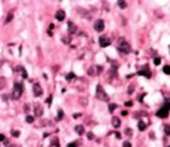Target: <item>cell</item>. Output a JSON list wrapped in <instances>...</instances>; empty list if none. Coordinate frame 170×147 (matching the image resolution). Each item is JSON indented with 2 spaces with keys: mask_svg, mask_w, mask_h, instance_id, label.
Listing matches in <instances>:
<instances>
[{
  "mask_svg": "<svg viewBox=\"0 0 170 147\" xmlns=\"http://www.w3.org/2000/svg\"><path fill=\"white\" fill-rule=\"evenodd\" d=\"M51 102H52V96H49L48 99H47V103H48V104H51Z\"/></svg>",
  "mask_w": 170,
  "mask_h": 147,
  "instance_id": "cell-35",
  "label": "cell"
},
{
  "mask_svg": "<svg viewBox=\"0 0 170 147\" xmlns=\"http://www.w3.org/2000/svg\"><path fill=\"white\" fill-rule=\"evenodd\" d=\"M96 69H97V73H101L102 72V67H101V65H97Z\"/></svg>",
  "mask_w": 170,
  "mask_h": 147,
  "instance_id": "cell-31",
  "label": "cell"
},
{
  "mask_svg": "<svg viewBox=\"0 0 170 147\" xmlns=\"http://www.w3.org/2000/svg\"><path fill=\"white\" fill-rule=\"evenodd\" d=\"M122 147H131V143H130V142H127V141H126V142H124Z\"/></svg>",
  "mask_w": 170,
  "mask_h": 147,
  "instance_id": "cell-29",
  "label": "cell"
},
{
  "mask_svg": "<svg viewBox=\"0 0 170 147\" xmlns=\"http://www.w3.org/2000/svg\"><path fill=\"white\" fill-rule=\"evenodd\" d=\"M64 18H65V13H64V10H58V12L56 13V19H57V20L62 21V20H64Z\"/></svg>",
  "mask_w": 170,
  "mask_h": 147,
  "instance_id": "cell-9",
  "label": "cell"
},
{
  "mask_svg": "<svg viewBox=\"0 0 170 147\" xmlns=\"http://www.w3.org/2000/svg\"><path fill=\"white\" fill-rule=\"evenodd\" d=\"M68 31L71 33V34H74V33L77 31V26H76V24H73L72 21L68 23Z\"/></svg>",
  "mask_w": 170,
  "mask_h": 147,
  "instance_id": "cell-10",
  "label": "cell"
},
{
  "mask_svg": "<svg viewBox=\"0 0 170 147\" xmlns=\"http://www.w3.org/2000/svg\"><path fill=\"white\" fill-rule=\"evenodd\" d=\"M87 137H88V140H93V137H95V136H93V133L88 132V133H87Z\"/></svg>",
  "mask_w": 170,
  "mask_h": 147,
  "instance_id": "cell-28",
  "label": "cell"
},
{
  "mask_svg": "<svg viewBox=\"0 0 170 147\" xmlns=\"http://www.w3.org/2000/svg\"><path fill=\"white\" fill-rule=\"evenodd\" d=\"M137 74H140V75H145L146 78H150V77H151V72L149 70V67H147V65H145V67L142 68L141 70H139Z\"/></svg>",
  "mask_w": 170,
  "mask_h": 147,
  "instance_id": "cell-7",
  "label": "cell"
},
{
  "mask_svg": "<svg viewBox=\"0 0 170 147\" xmlns=\"http://www.w3.org/2000/svg\"><path fill=\"white\" fill-rule=\"evenodd\" d=\"M5 140V136L4 135H1V133H0V142H3V141Z\"/></svg>",
  "mask_w": 170,
  "mask_h": 147,
  "instance_id": "cell-34",
  "label": "cell"
},
{
  "mask_svg": "<svg viewBox=\"0 0 170 147\" xmlns=\"http://www.w3.org/2000/svg\"><path fill=\"white\" fill-rule=\"evenodd\" d=\"M98 43H100V45L102 47V48H105V47H108L110 44H111V42H110L107 38H105V37H101L100 39H98Z\"/></svg>",
  "mask_w": 170,
  "mask_h": 147,
  "instance_id": "cell-8",
  "label": "cell"
},
{
  "mask_svg": "<svg viewBox=\"0 0 170 147\" xmlns=\"http://www.w3.org/2000/svg\"><path fill=\"white\" fill-rule=\"evenodd\" d=\"M103 29H105V23H103V20L102 19L96 20V23H95V30L100 33V31H103Z\"/></svg>",
  "mask_w": 170,
  "mask_h": 147,
  "instance_id": "cell-5",
  "label": "cell"
},
{
  "mask_svg": "<svg viewBox=\"0 0 170 147\" xmlns=\"http://www.w3.org/2000/svg\"><path fill=\"white\" fill-rule=\"evenodd\" d=\"M132 89H134V88H132V86H131V87H130V88H129V93H130V94H131V93H132Z\"/></svg>",
  "mask_w": 170,
  "mask_h": 147,
  "instance_id": "cell-39",
  "label": "cell"
},
{
  "mask_svg": "<svg viewBox=\"0 0 170 147\" xmlns=\"http://www.w3.org/2000/svg\"><path fill=\"white\" fill-rule=\"evenodd\" d=\"M112 126L115 128H118L120 126H121V121H120V118H117V117H113L112 118Z\"/></svg>",
  "mask_w": 170,
  "mask_h": 147,
  "instance_id": "cell-11",
  "label": "cell"
},
{
  "mask_svg": "<svg viewBox=\"0 0 170 147\" xmlns=\"http://www.w3.org/2000/svg\"><path fill=\"white\" fill-rule=\"evenodd\" d=\"M74 131H76L78 135H83V133H85V127L82 126V124H78V126L74 127Z\"/></svg>",
  "mask_w": 170,
  "mask_h": 147,
  "instance_id": "cell-12",
  "label": "cell"
},
{
  "mask_svg": "<svg viewBox=\"0 0 170 147\" xmlns=\"http://www.w3.org/2000/svg\"><path fill=\"white\" fill-rule=\"evenodd\" d=\"M87 73H88V75H95V74H96V72H95V68H93V67L88 68V72H87Z\"/></svg>",
  "mask_w": 170,
  "mask_h": 147,
  "instance_id": "cell-19",
  "label": "cell"
},
{
  "mask_svg": "<svg viewBox=\"0 0 170 147\" xmlns=\"http://www.w3.org/2000/svg\"><path fill=\"white\" fill-rule=\"evenodd\" d=\"M20 70H21V75H23V78H26V77H28V74H26V70H25L23 67H21Z\"/></svg>",
  "mask_w": 170,
  "mask_h": 147,
  "instance_id": "cell-24",
  "label": "cell"
},
{
  "mask_svg": "<svg viewBox=\"0 0 170 147\" xmlns=\"http://www.w3.org/2000/svg\"><path fill=\"white\" fill-rule=\"evenodd\" d=\"M42 93H43V89H42L40 84H38V83L33 84V94L35 97H39V96H42Z\"/></svg>",
  "mask_w": 170,
  "mask_h": 147,
  "instance_id": "cell-6",
  "label": "cell"
},
{
  "mask_svg": "<svg viewBox=\"0 0 170 147\" xmlns=\"http://www.w3.org/2000/svg\"><path fill=\"white\" fill-rule=\"evenodd\" d=\"M116 108H117V106L115 104V103H110L108 104V112H113Z\"/></svg>",
  "mask_w": 170,
  "mask_h": 147,
  "instance_id": "cell-17",
  "label": "cell"
},
{
  "mask_svg": "<svg viewBox=\"0 0 170 147\" xmlns=\"http://www.w3.org/2000/svg\"><path fill=\"white\" fill-rule=\"evenodd\" d=\"M12 135L14 136V137H19L20 132H19V131H12Z\"/></svg>",
  "mask_w": 170,
  "mask_h": 147,
  "instance_id": "cell-26",
  "label": "cell"
},
{
  "mask_svg": "<svg viewBox=\"0 0 170 147\" xmlns=\"http://www.w3.org/2000/svg\"><path fill=\"white\" fill-rule=\"evenodd\" d=\"M42 113H43V111H42V107H40L39 104H37V106H35V116L40 117V116H42Z\"/></svg>",
  "mask_w": 170,
  "mask_h": 147,
  "instance_id": "cell-13",
  "label": "cell"
},
{
  "mask_svg": "<svg viewBox=\"0 0 170 147\" xmlns=\"http://www.w3.org/2000/svg\"><path fill=\"white\" fill-rule=\"evenodd\" d=\"M126 114H127V111H122L121 112V116H126Z\"/></svg>",
  "mask_w": 170,
  "mask_h": 147,
  "instance_id": "cell-38",
  "label": "cell"
},
{
  "mask_svg": "<svg viewBox=\"0 0 170 147\" xmlns=\"http://www.w3.org/2000/svg\"><path fill=\"white\" fill-rule=\"evenodd\" d=\"M62 42H63V43H65V44H69L71 38H69V37H63V38H62Z\"/></svg>",
  "mask_w": 170,
  "mask_h": 147,
  "instance_id": "cell-20",
  "label": "cell"
},
{
  "mask_svg": "<svg viewBox=\"0 0 170 147\" xmlns=\"http://www.w3.org/2000/svg\"><path fill=\"white\" fill-rule=\"evenodd\" d=\"M96 97L98 98V99H101V101H108V96L106 94V92L102 89V87L101 84H97L96 87Z\"/></svg>",
  "mask_w": 170,
  "mask_h": 147,
  "instance_id": "cell-4",
  "label": "cell"
},
{
  "mask_svg": "<svg viewBox=\"0 0 170 147\" xmlns=\"http://www.w3.org/2000/svg\"><path fill=\"white\" fill-rule=\"evenodd\" d=\"M160 61H161V59H160V58H157V57H156V58H154V63H155L156 65L160 64Z\"/></svg>",
  "mask_w": 170,
  "mask_h": 147,
  "instance_id": "cell-27",
  "label": "cell"
},
{
  "mask_svg": "<svg viewBox=\"0 0 170 147\" xmlns=\"http://www.w3.org/2000/svg\"><path fill=\"white\" fill-rule=\"evenodd\" d=\"M125 104L127 106V107H131V106H132V102H130V101H129V102H126Z\"/></svg>",
  "mask_w": 170,
  "mask_h": 147,
  "instance_id": "cell-37",
  "label": "cell"
},
{
  "mask_svg": "<svg viewBox=\"0 0 170 147\" xmlns=\"http://www.w3.org/2000/svg\"><path fill=\"white\" fill-rule=\"evenodd\" d=\"M118 50H120V53H124V54H129V53H131V47H130V45L127 44V42H125V39H120Z\"/></svg>",
  "mask_w": 170,
  "mask_h": 147,
  "instance_id": "cell-3",
  "label": "cell"
},
{
  "mask_svg": "<svg viewBox=\"0 0 170 147\" xmlns=\"http://www.w3.org/2000/svg\"><path fill=\"white\" fill-rule=\"evenodd\" d=\"M4 80H5L4 78H0V88H1V87L4 86Z\"/></svg>",
  "mask_w": 170,
  "mask_h": 147,
  "instance_id": "cell-33",
  "label": "cell"
},
{
  "mask_svg": "<svg viewBox=\"0 0 170 147\" xmlns=\"http://www.w3.org/2000/svg\"><path fill=\"white\" fill-rule=\"evenodd\" d=\"M165 133L169 136V133H170V131H169V126H168V124H166V126H165Z\"/></svg>",
  "mask_w": 170,
  "mask_h": 147,
  "instance_id": "cell-32",
  "label": "cell"
},
{
  "mask_svg": "<svg viewBox=\"0 0 170 147\" xmlns=\"http://www.w3.org/2000/svg\"><path fill=\"white\" fill-rule=\"evenodd\" d=\"M137 127L140 131H145L146 129V123L144 121H139V124H137Z\"/></svg>",
  "mask_w": 170,
  "mask_h": 147,
  "instance_id": "cell-14",
  "label": "cell"
},
{
  "mask_svg": "<svg viewBox=\"0 0 170 147\" xmlns=\"http://www.w3.org/2000/svg\"><path fill=\"white\" fill-rule=\"evenodd\" d=\"M168 114H169V99L165 101V104H164L163 108H160L157 112H156V116L157 117H160V118H165L168 117Z\"/></svg>",
  "mask_w": 170,
  "mask_h": 147,
  "instance_id": "cell-2",
  "label": "cell"
},
{
  "mask_svg": "<svg viewBox=\"0 0 170 147\" xmlns=\"http://www.w3.org/2000/svg\"><path fill=\"white\" fill-rule=\"evenodd\" d=\"M67 147H77V143H74V142H73V143H69Z\"/></svg>",
  "mask_w": 170,
  "mask_h": 147,
  "instance_id": "cell-36",
  "label": "cell"
},
{
  "mask_svg": "<svg viewBox=\"0 0 170 147\" xmlns=\"http://www.w3.org/2000/svg\"><path fill=\"white\" fill-rule=\"evenodd\" d=\"M24 91V86L20 84V83H14V89H13V93H12V98L13 99H19L21 93Z\"/></svg>",
  "mask_w": 170,
  "mask_h": 147,
  "instance_id": "cell-1",
  "label": "cell"
},
{
  "mask_svg": "<svg viewBox=\"0 0 170 147\" xmlns=\"http://www.w3.org/2000/svg\"><path fill=\"white\" fill-rule=\"evenodd\" d=\"M118 6L120 8H121V9H124V8H126V6H127V4H126V1H124V0H118Z\"/></svg>",
  "mask_w": 170,
  "mask_h": 147,
  "instance_id": "cell-18",
  "label": "cell"
},
{
  "mask_svg": "<svg viewBox=\"0 0 170 147\" xmlns=\"http://www.w3.org/2000/svg\"><path fill=\"white\" fill-rule=\"evenodd\" d=\"M52 146H56V147H58V146H59V142H58V138H54V140L52 141Z\"/></svg>",
  "mask_w": 170,
  "mask_h": 147,
  "instance_id": "cell-25",
  "label": "cell"
},
{
  "mask_svg": "<svg viewBox=\"0 0 170 147\" xmlns=\"http://www.w3.org/2000/svg\"><path fill=\"white\" fill-rule=\"evenodd\" d=\"M163 72L165 73V74H169V73H170V68H169V65H165V67L163 68Z\"/></svg>",
  "mask_w": 170,
  "mask_h": 147,
  "instance_id": "cell-23",
  "label": "cell"
},
{
  "mask_svg": "<svg viewBox=\"0 0 170 147\" xmlns=\"http://www.w3.org/2000/svg\"><path fill=\"white\" fill-rule=\"evenodd\" d=\"M76 78V74L74 73H72V72H71V73H68L67 75H65V79H67L68 82H71V80H72V79H74Z\"/></svg>",
  "mask_w": 170,
  "mask_h": 147,
  "instance_id": "cell-15",
  "label": "cell"
},
{
  "mask_svg": "<svg viewBox=\"0 0 170 147\" xmlns=\"http://www.w3.org/2000/svg\"><path fill=\"white\" fill-rule=\"evenodd\" d=\"M13 18H14V15H13V13H9V15H8V18H7V23H9V21H12L13 20Z\"/></svg>",
  "mask_w": 170,
  "mask_h": 147,
  "instance_id": "cell-21",
  "label": "cell"
},
{
  "mask_svg": "<svg viewBox=\"0 0 170 147\" xmlns=\"http://www.w3.org/2000/svg\"><path fill=\"white\" fill-rule=\"evenodd\" d=\"M63 117H64V112H63L62 110H58V116H57V118H56V121H61Z\"/></svg>",
  "mask_w": 170,
  "mask_h": 147,
  "instance_id": "cell-16",
  "label": "cell"
},
{
  "mask_svg": "<svg viewBox=\"0 0 170 147\" xmlns=\"http://www.w3.org/2000/svg\"><path fill=\"white\" fill-rule=\"evenodd\" d=\"M25 121L28 122V123H33V121H34V118H33V116H26Z\"/></svg>",
  "mask_w": 170,
  "mask_h": 147,
  "instance_id": "cell-22",
  "label": "cell"
},
{
  "mask_svg": "<svg viewBox=\"0 0 170 147\" xmlns=\"http://www.w3.org/2000/svg\"><path fill=\"white\" fill-rule=\"evenodd\" d=\"M126 135H127V136H131V135H132V132H131V128H127V129H126V132H125Z\"/></svg>",
  "mask_w": 170,
  "mask_h": 147,
  "instance_id": "cell-30",
  "label": "cell"
}]
</instances>
